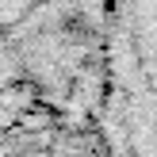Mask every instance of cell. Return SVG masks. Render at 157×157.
Segmentation results:
<instances>
[{
  "label": "cell",
  "mask_w": 157,
  "mask_h": 157,
  "mask_svg": "<svg viewBox=\"0 0 157 157\" xmlns=\"http://www.w3.org/2000/svg\"><path fill=\"white\" fill-rule=\"evenodd\" d=\"M111 0H0V96L69 107L104 84Z\"/></svg>",
  "instance_id": "1"
}]
</instances>
